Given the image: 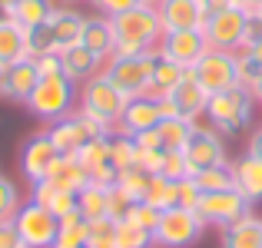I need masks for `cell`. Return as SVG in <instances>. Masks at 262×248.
<instances>
[{
  "label": "cell",
  "instance_id": "6da1fadb",
  "mask_svg": "<svg viewBox=\"0 0 262 248\" xmlns=\"http://www.w3.org/2000/svg\"><path fill=\"white\" fill-rule=\"evenodd\" d=\"M116 33V50L113 57H140V53H156L163 40V20L156 7L136 4L133 10H123L110 17Z\"/></svg>",
  "mask_w": 262,
  "mask_h": 248
},
{
  "label": "cell",
  "instance_id": "7a4b0ae2",
  "mask_svg": "<svg viewBox=\"0 0 262 248\" xmlns=\"http://www.w3.org/2000/svg\"><path fill=\"white\" fill-rule=\"evenodd\" d=\"M30 109L33 119H40L43 126L70 116L80 106V86L73 83L67 73H53V77H40V83L33 86L30 100L24 103Z\"/></svg>",
  "mask_w": 262,
  "mask_h": 248
},
{
  "label": "cell",
  "instance_id": "3957f363",
  "mask_svg": "<svg viewBox=\"0 0 262 248\" xmlns=\"http://www.w3.org/2000/svg\"><path fill=\"white\" fill-rule=\"evenodd\" d=\"M252 109H256V96H252V89H246L243 83H236V86L209 96L206 122H209L216 133H223V136H239L252 122Z\"/></svg>",
  "mask_w": 262,
  "mask_h": 248
},
{
  "label": "cell",
  "instance_id": "277c9868",
  "mask_svg": "<svg viewBox=\"0 0 262 248\" xmlns=\"http://www.w3.org/2000/svg\"><path fill=\"white\" fill-rule=\"evenodd\" d=\"M47 133H50V139L57 142V149L63 156H77L83 146L96 139H106L110 133H113V126H106V122H100L96 116H90L86 109H73L70 116H63V119L50 122L47 126Z\"/></svg>",
  "mask_w": 262,
  "mask_h": 248
},
{
  "label": "cell",
  "instance_id": "5b68a950",
  "mask_svg": "<svg viewBox=\"0 0 262 248\" xmlns=\"http://www.w3.org/2000/svg\"><path fill=\"white\" fill-rule=\"evenodd\" d=\"M206 222L199 218L196 209H183V205H173V209L163 212L160 225L153 232L156 248H189L192 242H199Z\"/></svg>",
  "mask_w": 262,
  "mask_h": 248
},
{
  "label": "cell",
  "instance_id": "8992f818",
  "mask_svg": "<svg viewBox=\"0 0 262 248\" xmlns=\"http://www.w3.org/2000/svg\"><path fill=\"white\" fill-rule=\"evenodd\" d=\"M13 225H17V232H20L27 248H53L57 232H60V218L50 209H43L37 199L20 202L17 215H13Z\"/></svg>",
  "mask_w": 262,
  "mask_h": 248
},
{
  "label": "cell",
  "instance_id": "52a82bcc",
  "mask_svg": "<svg viewBox=\"0 0 262 248\" xmlns=\"http://www.w3.org/2000/svg\"><path fill=\"white\" fill-rule=\"evenodd\" d=\"M189 77L196 80L209 96H212V93H223V89H229V86H236V83H239L236 53L209 46V50H206L203 57H199L196 63L189 66Z\"/></svg>",
  "mask_w": 262,
  "mask_h": 248
},
{
  "label": "cell",
  "instance_id": "ba28073f",
  "mask_svg": "<svg viewBox=\"0 0 262 248\" xmlns=\"http://www.w3.org/2000/svg\"><path fill=\"white\" fill-rule=\"evenodd\" d=\"M123 106H126V96L110 83L106 73H96L93 80H86L80 86V109H86L90 116H96L106 126H116Z\"/></svg>",
  "mask_w": 262,
  "mask_h": 248
},
{
  "label": "cell",
  "instance_id": "9c48e42d",
  "mask_svg": "<svg viewBox=\"0 0 262 248\" xmlns=\"http://www.w3.org/2000/svg\"><path fill=\"white\" fill-rule=\"evenodd\" d=\"M103 73L110 77L123 96H143L149 86V73H153V53H140V57H110Z\"/></svg>",
  "mask_w": 262,
  "mask_h": 248
},
{
  "label": "cell",
  "instance_id": "30bf717a",
  "mask_svg": "<svg viewBox=\"0 0 262 248\" xmlns=\"http://www.w3.org/2000/svg\"><path fill=\"white\" fill-rule=\"evenodd\" d=\"M60 156H63V153H60L57 142L50 139V133L40 129V133H33L30 139L24 142V153H20V172H24V179L33 185V182H40V179L50 176V169L57 165Z\"/></svg>",
  "mask_w": 262,
  "mask_h": 248
},
{
  "label": "cell",
  "instance_id": "8fae6325",
  "mask_svg": "<svg viewBox=\"0 0 262 248\" xmlns=\"http://www.w3.org/2000/svg\"><path fill=\"white\" fill-rule=\"evenodd\" d=\"M196 212H199V218H203L206 225L223 229V225H229V222H236V218L249 215L252 205L246 202L236 189H223V192H206V195L199 199Z\"/></svg>",
  "mask_w": 262,
  "mask_h": 248
},
{
  "label": "cell",
  "instance_id": "7c38bea8",
  "mask_svg": "<svg viewBox=\"0 0 262 248\" xmlns=\"http://www.w3.org/2000/svg\"><path fill=\"white\" fill-rule=\"evenodd\" d=\"M243 27H246V10L243 7H229V10H216L206 17L203 33L206 43L216 50H232L236 53L243 46Z\"/></svg>",
  "mask_w": 262,
  "mask_h": 248
},
{
  "label": "cell",
  "instance_id": "4fadbf2b",
  "mask_svg": "<svg viewBox=\"0 0 262 248\" xmlns=\"http://www.w3.org/2000/svg\"><path fill=\"white\" fill-rule=\"evenodd\" d=\"M186 162H189L192 176H196L199 169H209V165H219L226 162V142H223V133H216V129L209 126V122H196V129H192L189 142H186Z\"/></svg>",
  "mask_w": 262,
  "mask_h": 248
},
{
  "label": "cell",
  "instance_id": "5bb4252c",
  "mask_svg": "<svg viewBox=\"0 0 262 248\" xmlns=\"http://www.w3.org/2000/svg\"><path fill=\"white\" fill-rule=\"evenodd\" d=\"M160 103L153 100V96H129L126 100V106H123V113H120V119H116V126H113V133H123V136H140V133H149V129H156L160 126Z\"/></svg>",
  "mask_w": 262,
  "mask_h": 248
},
{
  "label": "cell",
  "instance_id": "9a60e30c",
  "mask_svg": "<svg viewBox=\"0 0 262 248\" xmlns=\"http://www.w3.org/2000/svg\"><path fill=\"white\" fill-rule=\"evenodd\" d=\"M156 50H160L163 57H169L173 63H179V66L189 70V66L209 50V43H206L203 30H173V33H163V40H160Z\"/></svg>",
  "mask_w": 262,
  "mask_h": 248
},
{
  "label": "cell",
  "instance_id": "2e32d148",
  "mask_svg": "<svg viewBox=\"0 0 262 248\" xmlns=\"http://www.w3.org/2000/svg\"><path fill=\"white\" fill-rule=\"evenodd\" d=\"M160 20H163V33L173 30H203L206 23V7L203 0H163L160 7Z\"/></svg>",
  "mask_w": 262,
  "mask_h": 248
},
{
  "label": "cell",
  "instance_id": "e0dca14e",
  "mask_svg": "<svg viewBox=\"0 0 262 248\" xmlns=\"http://www.w3.org/2000/svg\"><path fill=\"white\" fill-rule=\"evenodd\" d=\"M37 83H40L37 60H33V57H24V60H17V63H10L4 70V96H0V100L27 103Z\"/></svg>",
  "mask_w": 262,
  "mask_h": 248
},
{
  "label": "cell",
  "instance_id": "ac0fdd59",
  "mask_svg": "<svg viewBox=\"0 0 262 248\" xmlns=\"http://www.w3.org/2000/svg\"><path fill=\"white\" fill-rule=\"evenodd\" d=\"M77 159L83 162V169L90 172V182H96V185H116V165L113 159H110V136L106 139H96V142H90V146H83L77 153Z\"/></svg>",
  "mask_w": 262,
  "mask_h": 248
},
{
  "label": "cell",
  "instance_id": "d6986e66",
  "mask_svg": "<svg viewBox=\"0 0 262 248\" xmlns=\"http://www.w3.org/2000/svg\"><path fill=\"white\" fill-rule=\"evenodd\" d=\"M232 179H236V192L249 205L262 202V159L246 149L236 162H232Z\"/></svg>",
  "mask_w": 262,
  "mask_h": 248
},
{
  "label": "cell",
  "instance_id": "ffe728a7",
  "mask_svg": "<svg viewBox=\"0 0 262 248\" xmlns=\"http://www.w3.org/2000/svg\"><path fill=\"white\" fill-rule=\"evenodd\" d=\"M60 63H63V73H67V77L77 83V86H83L86 80H93L96 73H103L106 60L96 57L93 50H86L83 43H77V46H70V50L60 53Z\"/></svg>",
  "mask_w": 262,
  "mask_h": 248
},
{
  "label": "cell",
  "instance_id": "44dd1931",
  "mask_svg": "<svg viewBox=\"0 0 262 248\" xmlns=\"http://www.w3.org/2000/svg\"><path fill=\"white\" fill-rule=\"evenodd\" d=\"M219 248H262V218L243 215L219 229Z\"/></svg>",
  "mask_w": 262,
  "mask_h": 248
},
{
  "label": "cell",
  "instance_id": "7402d4cb",
  "mask_svg": "<svg viewBox=\"0 0 262 248\" xmlns=\"http://www.w3.org/2000/svg\"><path fill=\"white\" fill-rule=\"evenodd\" d=\"M186 77H189V70H186V66L173 63L169 57H163V53L156 50V53H153V73H149L146 96H153V100H163V96H169Z\"/></svg>",
  "mask_w": 262,
  "mask_h": 248
},
{
  "label": "cell",
  "instance_id": "603a6c76",
  "mask_svg": "<svg viewBox=\"0 0 262 248\" xmlns=\"http://www.w3.org/2000/svg\"><path fill=\"white\" fill-rule=\"evenodd\" d=\"M30 199H37V202L43 205V209H50L57 218L77 212V205H80V195H77V192L60 189V185L50 182V179H40V182H33V185H30Z\"/></svg>",
  "mask_w": 262,
  "mask_h": 248
},
{
  "label": "cell",
  "instance_id": "cb8c5ba5",
  "mask_svg": "<svg viewBox=\"0 0 262 248\" xmlns=\"http://www.w3.org/2000/svg\"><path fill=\"white\" fill-rule=\"evenodd\" d=\"M173 103L179 109V119H189V122H199V116H206V106H209V93L199 86L192 77H186L179 86L173 89Z\"/></svg>",
  "mask_w": 262,
  "mask_h": 248
},
{
  "label": "cell",
  "instance_id": "d4e9b609",
  "mask_svg": "<svg viewBox=\"0 0 262 248\" xmlns=\"http://www.w3.org/2000/svg\"><path fill=\"white\" fill-rule=\"evenodd\" d=\"M50 27H53V46H57V53L70 50V46H77L80 40H83V27H86V17L80 10H57L50 17Z\"/></svg>",
  "mask_w": 262,
  "mask_h": 248
},
{
  "label": "cell",
  "instance_id": "484cf974",
  "mask_svg": "<svg viewBox=\"0 0 262 248\" xmlns=\"http://www.w3.org/2000/svg\"><path fill=\"white\" fill-rule=\"evenodd\" d=\"M80 43L86 46V50H93L96 57L110 60L116 50V33H113V23H110V17H103V13H96V17H86V27H83V40Z\"/></svg>",
  "mask_w": 262,
  "mask_h": 248
},
{
  "label": "cell",
  "instance_id": "4316f807",
  "mask_svg": "<svg viewBox=\"0 0 262 248\" xmlns=\"http://www.w3.org/2000/svg\"><path fill=\"white\" fill-rule=\"evenodd\" d=\"M24 57H30V50H27V30L7 17L0 23V66L7 70L10 63H17Z\"/></svg>",
  "mask_w": 262,
  "mask_h": 248
},
{
  "label": "cell",
  "instance_id": "83f0119b",
  "mask_svg": "<svg viewBox=\"0 0 262 248\" xmlns=\"http://www.w3.org/2000/svg\"><path fill=\"white\" fill-rule=\"evenodd\" d=\"M47 179L57 182L60 189H70V192H80L83 185H90V172L83 169V162H80L77 156H60Z\"/></svg>",
  "mask_w": 262,
  "mask_h": 248
},
{
  "label": "cell",
  "instance_id": "f1b7e54d",
  "mask_svg": "<svg viewBox=\"0 0 262 248\" xmlns=\"http://www.w3.org/2000/svg\"><path fill=\"white\" fill-rule=\"evenodd\" d=\"M57 13V4L53 0H17L10 10V20L20 23L24 30H33V27L47 23V20Z\"/></svg>",
  "mask_w": 262,
  "mask_h": 248
},
{
  "label": "cell",
  "instance_id": "f546056e",
  "mask_svg": "<svg viewBox=\"0 0 262 248\" xmlns=\"http://www.w3.org/2000/svg\"><path fill=\"white\" fill-rule=\"evenodd\" d=\"M86 235H90V222L77 212L60 218V232H57V242L53 248H86Z\"/></svg>",
  "mask_w": 262,
  "mask_h": 248
},
{
  "label": "cell",
  "instance_id": "4dcf8cb0",
  "mask_svg": "<svg viewBox=\"0 0 262 248\" xmlns=\"http://www.w3.org/2000/svg\"><path fill=\"white\" fill-rule=\"evenodd\" d=\"M106 192H110V185H96V182H90L83 185V189L77 192L80 195V215L86 218V222H96V218H106L110 212H106Z\"/></svg>",
  "mask_w": 262,
  "mask_h": 248
},
{
  "label": "cell",
  "instance_id": "1f68e13d",
  "mask_svg": "<svg viewBox=\"0 0 262 248\" xmlns=\"http://www.w3.org/2000/svg\"><path fill=\"white\" fill-rule=\"evenodd\" d=\"M196 185L199 192H223V189H236V179H232V162H219V165H209V169H199L196 176Z\"/></svg>",
  "mask_w": 262,
  "mask_h": 248
},
{
  "label": "cell",
  "instance_id": "d6a6232c",
  "mask_svg": "<svg viewBox=\"0 0 262 248\" xmlns=\"http://www.w3.org/2000/svg\"><path fill=\"white\" fill-rule=\"evenodd\" d=\"M192 129H196V122H189V119H160L156 133H160L163 149H186Z\"/></svg>",
  "mask_w": 262,
  "mask_h": 248
},
{
  "label": "cell",
  "instance_id": "836d02e7",
  "mask_svg": "<svg viewBox=\"0 0 262 248\" xmlns=\"http://www.w3.org/2000/svg\"><path fill=\"white\" fill-rule=\"evenodd\" d=\"M110 159H113L116 169H129V165L140 162V146H136L133 136L110 133Z\"/></svg>",
  "mask_w": 262,
  "mask_h": 248
},
{
  "label": "cell",
  "instance_id": "e575fe53",
  "mask_svg": "<svg viewBox=\"0 0 262 248\" xmlns=\"http://www.w3.org/2000/svg\"><path fill=\"white\" fill-rule=\"evenodd\" d=\"M113 248H156V242H153V232L140 229L133 222H116Z\"/></svg>",
  "mask_w": 262,
  "mask_h": 248
},
{
  "label": "cell",
  "instance_id": "d590c367",
  "mask_svg": "<svg viewBox=\"0 0 262 248\" xmlns=\"http://www.w3.org/2000/svg\"><path fill=\"white\" fill-rule=\"evenodd\" d=\"M143 202L156 205L160 212L173 209V205H176V182H173V179H166V176H153V179H149L146 195H143Z\"/></svg>",
  "mask_w": 262,
  "mask_h": 248
},
{
  "label": "cell",
  "instance_id": "8d00e7d4",
  "mask_svg": "<svg viewBox=\"0 0 262 248\" xmlns=\"http://www.w3.org/2000/svg\"><path fill=\"white\" fill-rule=\"evenodd\" d=\"M149 179H153V172H146L143 165H129V169H120V172H116V185H120V189H126L133 199H143V195H146Z\"/></svg>",
  "mask_w": 262,
  "mask_h": 248
},
{
  "label": "cell",
  "instance_id": "74e56055",
  "mask_svg": "<svg viewBox=\"0 0 262 248\" xmlns=\"http://www.w3.org/2000/svg\"><path fill=\"white\" fill-rule=\"evenodd\" d=\"M136 202H140V199H133L126 189H120V185H110V192H106V212H110V218H113V222H123Z\"/></svg>",
  "mask_w": 262,
  "mask_h": 248
},
{
  "label": "cell",
  "instance_id": "f35d334b",
  "mask_svg": "<svg viewBox=\"0 0 262 248\" xmlns=\"http://www.w3.org/2000/svg\"><path fill=\"white\" fill-rule=\"evenodd\" d=\"M156 176H166V179H173V182L192 176V169H189V162H186V153H183V149H166V153H163V165H160V172H156Z\"/></svg>",
  "mask_w": 262,
  "mask_h": 248
},
{
  "label": "cell",
  "instance_id": "ab89813d",
  "mask_svg": "<svg viewBox=\"0 0 262 248\" xmlns=\"http://www.w3.org/2000/svg\"><path fill=\"white\" fill-rule=\"evenodd\" d=\"M113 235H116V222L113 218H96L90 222V235H86V248H113Z\"/></svg>",
  "mask_w": 262,
  "mask_h": 248
},
{
  "label": "cell",
  "instance_id": "60d3db41",
  "mask_svg": "<svg viewBox=\"0 0 262 248\" xmlns=\"http://www.w3.org/2000/svg\"><path fill=\"white\" fill-rule=\"evenodd\" d=\"M160 218H163V212L156 209V205H149V202H143V199H140V202L129 209V215L123 218V222H133V225H140V229H146V232H156Z\"/></svg>",
  "mask_w": 262,
  "mask_h": 248
},
{
  "label": "cell",
  "instance_id": "b9f144b4",
  "mask_svg": "<svg viewBox=\"0 0 262 248\" xmlns=\"http://www.w3.org/2000/svg\"><path fill=\"white\" fill-rule=\"evenodd\" d=\"M20 202H24V195H20L17 182L0 176V218H13L17 209H20Z\"/></svg>",
  "mask_w": 262,
  "mask_h": 248
},
{
  "label": "cell",
  "instance_id": "7bdbcfd3",
  "mask_svg": "<svg viewBox=\"0 0 262 248\" xmlns=\"http://www.w3.org/2000/svg\"><path fill=\"white\" fill-rule=\"evenodd\" d=\"M236 70H239V83H243L246 89H252L256 80L262 77V63L252 57L249 50H236Z\"/></svg>",
  "mask_w": 262,
  "mask_h": 248
},
{
  "label": "cell",
  "instance_id": "ee69618b",
  "mask_svg": "<svg viewBox=\"0 0 262 248\" xmlns=\"http://www.w3.org/2000/svg\"><path fill=\"white\" fill-rule=\"evenodd\" d=\"M199 199H203V192H199V185H196L192 176H186V179L176 182V205H183V209H196Z\"/></svg>",
  "mask_w": 262,
  "mask_h": 248
},
{
  "label": "cell",
  "instance_id": "f6af8a7d",
  "mask_svg": "<svg viewBox=\"0 0 262 248\" xmlns=\"http://www.w3.org/2000/svg\"><path fill=\"white\" fill-rule=\"evenodd\" d=\"M262 40V13H246V27H243V46L239 50H252Z\"/></svg>",
  "mask_w": 262,
  "mask_h": 248
},
{
  "label": "cell",
  "instance_id": "bcb514c9",
  "mask_svg": "<svg viewBox=\"0 0 262 248\" xmlns=\"http://www.w3.org/2000/svg\"><path fill=\"white\" fill-rule=\"evenodd\" d=\"M90 4H93L96 13H103V17H116V13H123V10H133L140 0H90Z\"/></svg>",
  "mask_w": 262,
  "mask_h": 248
},
{
  "label": "cell",
  "instance_id": "7dc6e473",
  "mask_svg": "<svg viewBox=\"0 0 262 248\" xmlns=\"http://www.w3.org/2000/svg\"><path fill=\"white\" fill-rule=\"evenodd\" d=\"M0 248H24V238H20L13 218H0Z\"/></svg>",
  "mask_w": 262,
  "mask_h": 248
},
{
  "label": "cell",
  "instance_id": "c3c4849f",
  "mask_svg": "<svg viewBox=\"0 0 262 248\" xmlns=\"http://www.w3.org/2000/svg\"><path fill=\"white\" fill-rule=\"evenodd\" d=\"M37 60V70L40 77H53V73H63V63H60V53H40Z\"/></svg>",
  "mask_w": 262,
  "mask_h": 248
},
{
  "label": "cell",
  "instance_id": "681fc988",
  "mask_svg": "<svg viewBox=\"0 0 262 248\" xmlns=\"http://www.w3.org/2000/svg\"><path fill=\"white\" fill-rule=\"evenodd\" d=\"M206 13H216V10H229V7H239V0H203Z\"/></svg>",
  "mask_w": 262,
  "mask_h": 248
},
{
  "label": "cell",
  "instance_id": "f907efd6",
  "mask_svg": "<svg viewBox=\"0 0 262 248\" xmlns=\"http://www.w3.org/2000/svg\"><path fill=\"white\" fill-rule=\"evenodd\" d=\"M249 153L262 159V129H256V133H252V139H249Z\"/></svg>",
  "mask_w": 262,
  "mask_h": 248
},
{
  "label": "cell",
  "instance_id": "816d5d0a",
  "mask_svg": "<svg viewBox=\"0 0 262 248\" xmlns=\"http://www.w3.org/2000/svg\"><path fill=\"white\" fill-rule=\"evenodd\" d=\"M252 96H256V103H262V77L256 80V86H252Z\"/></svg>",
  "mask_w": 262,
  "mask_h": 248
},
{
  "label": "cell",
  "instance_id": "f5cc1de1",
  "mask_svg": "<svg viewBox=\"0 0 262 248\" xmlns=\"http://www.w3.org/2000/svg\"><path fill=\"white\" fill-rule=\"evenodd\" d=\"M249 53H252V57H256V60H259V63H262V40H259V43H256V46H252V50H249Z\"/></svg>",
  "mask_w": 262,
  "mask_h": 248
},
{
  "label": "cell",
  "instance_id": "db71d44e",
  "mask_svg": "<svg viewBox=\"0 0 262 248\" xmlns=\"http://www.w3.org/2000/svg\"><path fill=\"white\" fill-rule=\"evenodd\" d=\"M13 4H17V0H0V7H4V10H7V13H10V10H13Z\"/></svg>",
  "mask_w": 262,
  "mask_h": 248
},
{
  "label": "cell",
  "instance_id": "11a10c76",
  "mask_svg": "<svg viewBox=\"0 0 262 248\" xmlns=\"http://www.w3.org/2000/svg\"><path fill=\"white\" fill-rule=\"evenodd\" d=\"M140 4H146V7H160L163 0H140Z\"/></svg>",
  "mask_w": 262,
  "mask_h": 248
},
{
  "label": "cell",
  "instance_id": "9f6ffc18",
  "mask_svg": "<svg viewBox=\"0 0 262 248\" xmlns=\"http://www.w3.org/2000/svg\"><path fill=\"white\" fill-rule=\"evenodd\" d=\"M0 96H4V66H0Z\"/></svg>",
  "mask_w": 262,
  "mask_h": 248
},
{
  "label": "cell",
  "instance_id": "6f0895ef",
  "mask_svg": "<svg viewBox=\"0 0 262 248\" xmlns=\"http://www.w3.org/2000/svg\"><path fill=\"white\" fill-rule=\"evenodd\" d=\"M7 17H10V13H7V10H4V7H0V23H4V20H7Z\"/></svg>",
  "mask_w": 262,
  "mask_h": 248
},
{
  "label": "cell",
  "instance_id": "680465c9",
  "mask_svg": "<svg viewBox=\"0 0 262 248\" xmlns=\"http://www.w3.org/2000/svg\"><path fill=\"white\" fill-rule=\"evenodd\" d=\"M259 13H262V0H259Z\"/></svg>",
  "mask_w": 262,
  "mask_h": 248
},
{
  "label": "cell",
  "instance_id": "91938a15",
  "mask_svg": "<svg viewBox=\"0 0 262 248\" xmlns=\"http://www.w3.org/2000/svg\"><path fill=\"white\" fill-rule=\"evenodd\" d=\"M67 4H77V0H67Z\"/></svg>",
  "mask_w": 262,
  "mask_h": 248
},
{
  "label": "cell",
  "instance_id": "94428289",
  "mask_svg": "<svg viewBox=\"0 0 262 248\" xmlns=\"http://www.w3.org/2000/svg\"><path fill=\"white\" fill-rule=\"evenodd\" d=\"M239 4H246V0H239Z\"/></svg>",
  "mask_w": 262,
  "mask_h": 248
},
{
  "label": "cell",
  "instance_id": "6125c7cd",
  "mask_svg": "<svg viewBox=\"0 0 262 248\" xmlns=\"http://www.w3.org/2000/svg\"><path fill=\"white\" fill-rule=\"evenodd\" d=\"M24 248H27V245H24Z\"/></svg>",
  "mask_w": 262,
  "mask_h": 248
}]
</instances>
